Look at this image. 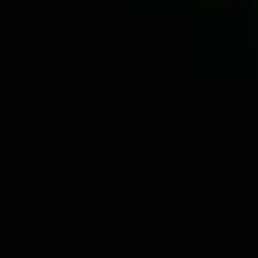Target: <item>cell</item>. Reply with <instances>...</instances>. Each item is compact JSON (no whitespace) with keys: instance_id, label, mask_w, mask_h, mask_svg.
<instances>
[{"instance_id":"cell-1","label":"cell","mask_w":258,"mask_h":258,"mask_svg":"<svg viewBox=\"0 0 258 258\" xmlns=\"http://www.w3.org/2000/svg\"><path fill=\"white\" fill-rule=\"evenodd\" d=\"M245 27H249V45L258 49V9H249V5H245Z\"/></svg>"},{"instance_id":"cell-2","label":"cell","mask_w":258,"mask_h":258,"mask_svg":"<svg viewBox=\"0 0 258 258\" xmlns=\"http://www.w3.org/2000/svg\"><path fill=\"white\" fill-rule=\"evenodd\" d=\"M223 9H245V0H223Z\"/></svg>"}]
</instances>
